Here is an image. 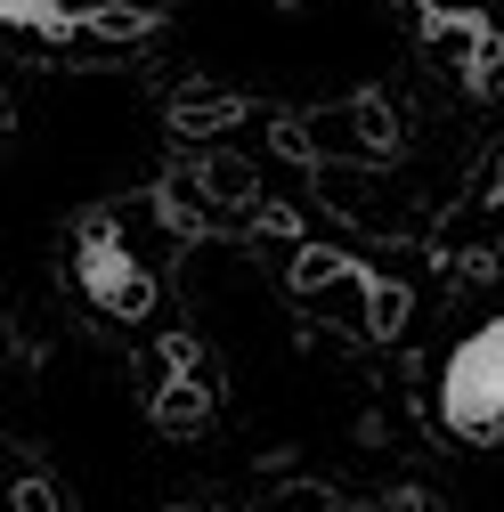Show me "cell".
<instances>
[{
    "mask_svg": "<svg viewBox=\"0 0 504 512\" xmlns=\"http://www.w3.org/2000/svg\"><path fill=\"white\" fill-rule=\"evenodd\" d=\"M439 423L464 447L504 439V309L448 350V366H439Z\"/></svg>",
    "mask_w": 504,
    "mask_h": 512,
    "instance_id": "1",
    "label": "cell"
},
{
    "mask_svg": "<svg viewBox=\"0 0 504 512\" xmlns=\"http://www.w3.org/2000/svg\"><path fill=\"white\" fill-rule=\"evenodd\" d=\"M74 285L98 317H114V326H139V317H155V269L131 252V236H122L114 220H90L74 236Z\"/></svg>",
    "mask_w": 504,
    "mask_h": 512,
    "instance_id": "2",
    "label": "cell"
},
{
    "mask_svg": "<svg viewBox=\"0 0 504 512\" xmlns=\"http://www.w3.org/2000/svg\"><path fill=\"white\" fill-rule=\"evenodd\" d=\"M9 33H41V41H147L155 9H66V0H0Z\"/></svg>",
    "mask_w": 504,
    "mask_h": 512,
    "instance_id": "3",
    "label": "cell"
},
{
    "mask_svg": "<svg viewBox=\"0 0 504 512\" xmlns=\"http://www.w3.org/2000/svg\"><path fill=\"white\" fill-rule=\"evenodd\" d=\"M212 407H220V391H212L196 342L171 334V342H163V382H155V399H147V423H155L163 439H196V431L212 423Z\"/></svg>",
    "mask_w": 504,
    "mask_h": 512,
    "instance_id": "4",
    "label": "cell"
},
{
    "mask_svg": "<svg viewBox=\"0 0 504 512\" xmlns=\"http://www.w3.org/2000/svg\"><path fill=\"white\" fill-rule=\"evenodd\" d=\"M236 122H252V98H236V90H179L171 98V131L179 139H228Z\"/></svg>",
    "mask_w": 504,
    "mask_h": 512,
    "instance_id": "5",
    "label": "cell"
},
{
    "mask_svg": "<svg viewBox=\"0 0 504 512\" xmlns=\"http://www.w3.org/2000/svg\"><path fill=\"white\" fill-rule=\"evenodd\" d=\"M358 293H366V334H374V342H391V334L407 326V285H391L383 269H366Z\"/></svg>",
    "mask_w": 504,
    "mask_h": 512,
    "instance_id": "6",
    "label": "cell"
},
{
    "mask_svg": "<svg viewBox=\"0 0 504 512\" xmlns=\"http://www.w3.org/2000/svg\"><path fill=\"white\" fill-rule=\"evenodd\" d=\"M9 512H66V504H57V488H49L41 472H25V480L9 488Z\"/></svg>",
    "mask_w": 504,
    "mask_h": 512,
    "instance_id": "7",
    "label": "cell"
},
{
    "mask_svg": "<svg viewBox=\"0 0 504 512\" xmlns=\"http://www.w3.org/2000/svg\"><path fill=\"white\" fill-rule=\"evenodd\" d=\"M391 512H439V504H431L423 488H399V496H391Z\"/></svg>",
    "mask_w": 504,
    "mask_h": 512,
    "instance_id": "8",
    "label": "cell"
},
{
    "mask_svg": "<svg viewBox=\"0 0 504 512\" xmlns=\"http://www.w3.org/2000/svg\"><path fill=\"white\" fill-rule=\"evenodd\" d=\"M480 204H504V147H496V171H488V187H480Z\"/></svg>",
    "mask_w": 504,
    "mask_h": 512,
    "instance_id": "9",
    "label": "cell"
},
{
    "mask_svg": "<svg viewBox=\"0 0 504 512\" xmlns=\"http://www.w3.org/2000/svg\"><path fill=\"white\" fill-rule=\"evenodd\" d=\"M171 512H220V504H171Z\"/></svg>",
    "mask_w": 504,
    "mask_h": 512,
    "instance_id": "10",
    "label": "cell"
},
{
    "mask_svg": "<svg viewBox=\"0 0 504 512\" xmlns=\"http://www.w3.org/2000/svg\"><path fill=\"white\" fill-rule=\"evenodd\" d=\"M309 512H342V504H309Z\"/></svg>",
    "mask_w": 504,
    "mask_h": 512,
    "instance_id": "11",
    "label": "cell"
}]
</instances>
